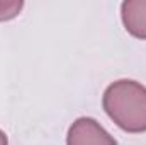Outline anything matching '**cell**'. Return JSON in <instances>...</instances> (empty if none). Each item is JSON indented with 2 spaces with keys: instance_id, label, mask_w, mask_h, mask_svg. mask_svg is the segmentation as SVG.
<instances>
[{
  "instance_id": "1",
  "label": "cell",
  "mask_w": 146,
  "mask_h": 145,
  "mask_svg": "<svg viewBox=\"0 0 146 145\" xmlns=\"http://www.w3.org/2000/svg\"><path fill=\"white\" fill-rule=\"evenodd\" d=\"M102 106L110 119L127 133L146 132V87L143 84L121 79L104 92Z\"/></svg>"
},
{
  "instance_id": "2",
  "label": "cell",
  "mask_w": 146,
  "mask_h": 145,
  "mask_svg": "<svg viewBox=\"0 0 146 145\" xmlns=\"http://www.w3.org/2000/svg\"><path fill=\"white\" fill-rule=\"evenodd\" d=\"M66 145H117V142L97 119L82 116L68 128Z\"/></svg>"
},
{
  "instance_id": "3",
  "label": "cell",
  "mask_w": 146,
  "mask_h": 145,
  "mask_svg": "<svg viewBox=\"0 0 146 145\" xmlns=\"http://www.w3.org/2000/svg\"><path fill=\"white\" fill-rule=\"evenodd\" d=\"M121 19L126 31L138 39H146V0H126L121 5Z\"/></svg>"
},
{
  "instance_id": "4",
  "label": "cell",
  "mask_w": 146,
  "mask_h": 145,
  "mask_svg": "<svg viewBox=\"0 0 146 145\" xmlns=\"http://www.w3.org/2000/svg\"><path fill=\"white\" fill-rule=\"evenodd\" d=\"M24 7L22 0H0V21H10L19 15L21 9Z\"/></svg>"
},
{
  "instance_id": "5",
  "label": "cell",
  "mask_w": 146,
  "mask_h": 145,
  "mask_svg": "<svg viewBox=\"0 0 146 145\" xmlns=\"http://www.w3.org/2000/svg\"><path fill=\"white\" fill-rule=\"evenodd\" d=\"M0 145H9V138H7L5 132H2V130H0Z\"/></svg>"
}]
</instances>
